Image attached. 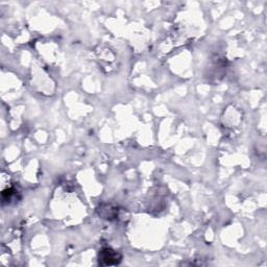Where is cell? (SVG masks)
Wrapping results in <instances>:
<instances>
[{"mask_svg":"<svg viewBox=\"0 0 267 267\" xmlns=\"http://www.w3.org/2000/svg\"><path fill=\"white\" fill-rule=\"evenodd\" d=\"M121 261V256L112 249H104L100 253V264L116 265Z\"/></svg>","mask_w":267,"mask_h":267,"instance_id":"6da1fadb","label":"cell"}]
</instances>
